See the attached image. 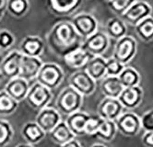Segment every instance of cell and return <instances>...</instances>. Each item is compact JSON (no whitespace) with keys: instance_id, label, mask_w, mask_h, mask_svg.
I'll use <instances>...</instances> for the list:
<instances>
[{"instance_id":"obj_6","label":"cell","mask_w":153,"mask_h":147,"mask_svg":"<svg viewBox=\"0 0 153 147\" xmlns=\"http://www.w3.org/2000/svg\"><path fill=\"white\" fill-rule=\"evenodd\" d=\"M114 122L117 131L126 137L136 136L141 130L140 117L132 110L123 112Z\"/></svg>"},{"instance_id":"obj_19","label":"cell","mask_w":153,"mask_h":147,"mask_svg":"<svg viewBox=\"0 0 153 147\" xmlns=\"http://www.w3.org/2000/svg\"><path fill=\"white\" fill-rule=\"evenodd\" d=\"M90 116L87 112L79 110L67 116L65 121L76 137L82 136L85 135V126Z\"/></svg>"},{"instance_id":"obj_9","label":"cell","mask_w":153,"mask_h":147,"mask_svg":"<svg viewBox=\"0 0 153 147\" xmlns=\"http://www.w3.org/2000/svg\"><path fill=\"white\" fill-rule=\"evenodd\" d=\"M110 39L103 31L97 30L92 35L83 40L81 47L92 56H102L107 51Z\"/></svg>"},{"instance_id":"obj_16","label":"cell","mask_w":153,"mask_h":147,"mask_svg":"<svg viewBox=\"0 0 153 147\" xmlns=\"http://www.w3.org/2000/svg\"><path fill=\"white\" fill-rule=\"evenodd\" d=\"M42 64L43 63L40 57H30L23 55L21 59L19 76L30 82L33 79H36Z\"/></svg>"},{"instance_id":"obj_34","label":"cell","mask_w":153,"mask_h":147,"mask_svg":"<svg viewBox=\"0 0 153 147\" xmlns=\"http://www.w3.org/2000/svg\"><path fill=\"white\" fill-rule=\"evenodd\" d=\"M124 64L119 63L113 57L106 60V76H118L123 69L125 68Z\"/></svg>"},{"instance_id":"obj_43","label":"cell","mask_w":153,"mask_h":147,"mask_svg":"<svg viewBox=\"0 0 153 147\" xmlns=\"http://www.w3.org/2000/svg\"><path fill=\"white\" fill-rule=\"evenodd\" d=\"M104 1H107V2H109V1H110V0H104Z\"/></svg>"},{"instance_id":"obj_28","label":"cell","mask_w":153,"mask_h":147,"mask_svg":"<svg viewBox=\"0 0 153 147\" xmlns=\"http://www.w3.org/2000/svg\"><path fill=\"white\" fill-rule=\"evenodd\" d=\"M19 103L10 97L5 90L0 91V116L12 115L17 110Z\"/></svg>"},{"instance_id":"obj_42","label":"cell","mask_w":153,"mask_h":147,"mask_svg":"<svg viewBox=\"0 0 153 147\" xmlns=\"http://www.w3.org/2000/svg\"><path fill=\"white\" fill-rule=\"evenodd\" d=\"M3 14H4V12H0V19L2 18V17H3Z\"/></svg>"},{"instance_id":"obj_23","label":"cell","mask_w":153,"mask_h":147,"mask_svg":"<svg viewBox=\"0 0 153 147\" xmlns=\"http://www.w3.org/2000/svg\"><path fill=\"white\" fill-rule=\"evenodd\" d=\"M47 135L53 143H56L59 146L67 143L68 142L76 138L73 132L68 127L65 121L63 120Z\"/></svg>"},{"instance_id":"obj_33","label":"cell","mask_w":153,"mask_h":147,"mask_svg":"<svg viewBox=\"0 0 153 147\" xmlns=\"http://www.w3.org/2000/svg\"><path fill=\"white\" fill-rule=\"evenodd\" d=\"M104 120L98 115H91L85 126V135H96Z\"/></svg>"},{"instance_id":"obj_35","label":"cell","mask_w":153,"mask_h":147,"mask_svg":"<svg viewBox=\"0 0 153 147\" xmlns=\"http://www.w3.org/2000/svg\"><path fill=\"white\" fill-rule=\"evenodd\" d=\"M15 37L7 30H0V50H7L14 44Z\"/></svg>"},{"instance_id":"obj_37","label":"cell","mask_w":153,"mask_h":147,"mask_svg":"<svg viewBox=\"0 0 153 147\" xmlns=\"http://www.w3.org/2000/svg\"><path fill=\"white\" fill-rule=\"evenodd\" d=\"M141 143L145 147H153V131H145L141 137Z\"/></svg>"},{"instance_id":"obj_31","label":"cell","mask_w":153,"mask_h":147,"mask_svg":"<svg viewBox=\"0 0 153 147\" xmlns=\"http://www.w3.org/2000/svg\"><path fill=\"white\" fill-rule=\"evenodd\" d=\"M14 135L12 125L6 120L0 119V147H6Z\"/></svg>"},{"instance_id":"obj_2","label":"cell","mask_w":153,"mask_h":147,"mask_svg":"<svg viewBox=\"0 0 153 147\" xmlns=\"http://www.w3.org/2000/svg\"><path fill=\"white\" fill-rule=\"evenodd\" d=\"M83 96L76 92L70 86H68L59 93L56 101V109L61 115L68 116L76 111L80 110L83 105Z\"/></svg>"},{"instance_id":"obj_20","label":"cell","mask_w":153,"mask_h":147,"mask_svg":"<svg viewBox=\"0 0 153 147\" xmlns=\"http://www.w3.org/2000/svg\"><path fill=\"white\" fill-rule=\"evenodd\" d=\"M20 134L25 143L31 145L41 143L47 136V134L38 126L35 121L25 123L20 130Z\"/></svg>"},{"instance_id":"obj_22","label":"cell","mask_w":153,"mask_h":147,"mask_svg":"<svg viewBox=\"0 0 153 147\" xmlns=\"http://www.w3.org/2000/svg\"><path fill=\"white\" fill-rule=\"evenodd\" d=\"M84 70L94 81H101L106 76V59L102 56H93L85 66Z\"/></svg>"},{"instance_id":"obj_5","label":"cell","mask_w":153,"mask_h":147,"mask_svg":"<svg viewBox=\"0 0 153 147\" xmlns=\"http://www.w3.org/2000/svg\"><path fill=\"white\" fill-rule=\"evenodd\" d=\"M137 49L136 40L133 37L126 35L116 41L112 57L122 64L126 65L135 57Z\"/></svg>"},{"instance_id":"obj_3","label":"cell","mask_w":153,"mask_h":147,"mask_svg":"<svg viewBox=\"0 0 153 147\" xmlns=\"http://www.w3.org/2000/svg\"><path fill=\"white\" fill-rule=\"evenodd\" d=\"M64 77L65 75L61 66L54 63H45L41 67L36 82L53 91L61 85Z\"/></svg>"},{"instance_id":"obj_30","label":"cell","mask_w":153,"mask_h":147,"mask_svg":"<svg viewBox=\"0 0 153 147\" xmlns=\"http://www.w3.org/2000/svg\"><path fill=\"white\" fill-rule=\"evenodd\" d=\"M117 133L115 122L112 120H103L102 125L97 131L96 136L104 143H111Z\"/></svg>"},{"instance_id":"obj_4","label":"cell","mask_w":153,"mask_h":147,"mask_svg":"<svg viewBox=\"0 0 153 147\" xmlns=\"http://www.w3.org/2000/svg\"><path fill=\"white\" fill-rule=\"evenodd\" d=\"M53 98V91L42 85L35 82L30 86L25 98L26 103L35 110H41L48 106Z\"/></svg>"},{"instance_id":"obj_21","label":"cell","mask_w":153,"mask_h":147,"mask_svg":"<svg viewBox=\"0 0 153 147\" xmlns=\"http://www.w3.org/2000/svg\"><path fill=\"white\" fill-rule=\"evenodd\" d=\"M82 0H47L49 9L57 16L73 13L81 5Z\"/></svg>"},{"instance_id":"obj_1","label":"cell","mask_w":153,"mask_h":147,"mask_svg":"<svg viewBox=\"0 0 153 147\" xmlns=\"http://www.w3.org/2000/svg\"><path fill=\"white\" fill-rule=\"evenodd\" d=\"M83 40L79 36L70 21H61L54 25L48 34L52 51L62 57L80 47Z\"/></svg>"},{"instance_id":"obj_12","label":"cell","mask_w":153,"mask_h":147,"mask_svg":"<svg viewBox=\"0 0 153 147\" xmlns=\"http://www.w3.org/2000/svg\"><path fill=\"white\" fill-rule=\"evenodd\" d=\"M151 14V7L144 1H136L126 12L120 17L124 22L136 26L141 20L149 17Z\"/></svg>"},{"instance_id":"obj_26","label":"cell","mask_w":153,"mask_h":147,"mask_svg":"<svg viewBox=\"0 0 153 147\" xmlns=\"http://www.w3.org/2000/svg\"><path fill=\"white\" fill-rule=\"evenodd\" d=\"M119 81L121 82L124 87H131L139 86L141 81V76L139 73L131 66H125V68L118 75Z\"/></svg>"},{"instance_id":"obj_14","label":"cell","mask_w":153,"mask_h":147,"mask_svg":"<svg viewBox=\"0 0 153 147\" xmlns=\"http://www.w3.org/2000/svg\"><path fill=\"white\" fill-rule=\"evenodd\" d=\"M144 92L142 87L139 86L124 87L123 91L118 97V101L124 109L127 110H132L137 108L143 100Z\"/></svg>"},{"instance_id":"obj_11","label":"cell","mask_w":153,"mask_h":147,"mask_svg":"<svg viewBox=\"0 0 153 147\" xmlns=\"http://www.w3.org/2000/svg\"><path fill=\"white\" fill-rule=\"evenodd\" d=\"M61 120L62 115L58 112V110L47 106L38 111L34 121L43 131L48 134Z\"/></svg>"},{"instance_id":"obj_36","label":"cell","mask_w":153,"mask_h":147,"mask_svg":"<svg viewBox=\"0 0 153 147\" xmlns=\"http://www.w3.org/2000/svg\"><path fill=\"white\" fill-rule=\"evenodd\" d=\"M141 129L145 131H153V109L146 111L140 118Z\"/></svg>"},{"instance_id":"obj_10","label":"cell","mask_w":153,"mask_h":147,"mask_svg":"<svg viewBox=\"0 0 153 147\" xmlns=\"http://www.w3.org/2000/svg\"><path fill=\"white\" fill-rule=\"evenodd\" d=\"M22 56L19 50L10 52L0 64V75L7 80L19 76Z\"/></svg>"},{"instance_id":"obj_39","label":"cell","mask_w":153,"mask_h":147,"mask_svg":"<svg viewBox=\"0 0 153 147\" xmlns=\"http://www.w3.org/2000/svg\"><path fill=\"white\" fill-rule=\"evenodd\" d=\"M6 9V1L5 0H0V12H5Z\"/></svg>"},{"instance_id":"obj_41","label":"cell","mask_w":153,"mask_h":147,"mask_svg":"<svg viewBox=\"0 0 153 147\" xmlns=\"http://www.w3.org/2000/svg\"><path fill=\"white\" fill-rule=\"evenodd\" d=\"M91 147H107L106 145H104L103 143H94L93 145H91Z\"/></svg>"},{"instance_id":"obj_17","label":"cell","mask_w":153,"mask_h":147,"mask_svg":"<svg viewBox=\"0 0 153 147\" xmlns=\"http://www.w3.org/2000/svg\"><path fill=\"white\" fill-rule=\"evenodd\" d=\"M93 57L88 52H87L84 48L81 46L75 49L74 51L70 52L65 56H64V61L65 63L69 66L70 68L80 70L84 69L85 66L88 64V62Z\"/></svg>"},{"instance_id":"obj_8","label":"cell","mask_w":153,"mask_h":147,"mask_svg":"<svg viewBox=\"0 0 153 147\" xmlns=\"http://www.w3.org/2000/svg\"><path fill=\"white\" fill-rule=\"evenodd\" d=\"M71 24L79 36L85 40L98 30V21L90 13H79L71 19Z\"/></svg>"},{"instance_id":"obj_15","label":"cell","mask_w":153,"mask_h":147,"mask_svg":"<svg viewBox=\"0 0 153 147\" xmlns=\"http://www.w3.org/2000/svg\"><path fill=\"white\" fill-rule=\"evenodd\" d=\"M30 84L25 79L17 76L15 78L10 79L6 84L4 90L11 97L18 103L25 99L28 91L30 89Z\"/></svg>"},{"instance_id":"obj_24","label":"cell","mask_w":153,"mask_h":147,"mask_svg":"<svg viewBox=\"0 0 153 147\" xmlns=\"http://www.w3.org/2000/svg\"><path fill=\"white\" fill-rule=\"evenodd\" d=\"M123 89L118 76H105L101 80V91L104 98H118Z\"/></svg>"},{"instance_id":"obj_25","label":"cell","mask_w":153,"mask_h":147,"mask_svg":"<svg viewBox=\"0 0 153 147\" xmlns=\"http://www.w3.org/2000/svg\"><path fill=\"white\" fill-rule=\"evenodd\" d=\"M127 28L126 22L119 18H111L107 22L106 25V34L109 39L112 38L114 40L118 41L126 35Z\"/></svg>"},{"instance_id":"obj_32","label":"cell","mask_w":153,"mask_h":147,"mask_svg":"<svg viewBox=\"0 0 153 147\" xmlns=\"http://www.w3.org/2000/svg\"><path fill=\"white\" fill-rule=\"evenodd\" d=\"M137 0H110L108 6L115 14L121 17Z\"/></svg>"},{"instance_id":"obj_7","label":"cell","mask_w":153,"mask_h":147,"mask_svg":"<svg viewBox=\"0 0 153 147\" xmlns=\"http://www.w3.org/2000/svg\"><path fill=\"white\" fill-rule=\"evenodd\" d=\"M68 86L74 88L83 97L92 95L97 86V82L86 73L84 69L79 70L72 74L68 79Z\"/></svg>"},{"instance_id":"obj_29","label":"cell","mask_w":153,"mask_h":147,"mask_svg":"<svg viewBox=\"0 0 153 147\" xmlns=\"http://www.w3.org/2000/svg\"><path fill=\"white\" fill-rule=\"evenodd\" d=\"M135 30L138 37L144 41H150L153 40V18L148 17L141 20L135 26Z\"/></svg>"},{"instance_id":"obj_18","label":"cell","mask_w":153,"mask_h":147,"mask_svg":"<svg viewBox=\"0 0 153 147\" xmlns=\"http://www.w3.org/2000/svg\"><path fill=\"white\" fill-rule=\"evenodd\" d=\"M45 50L43 41L38 36H26L20 43L19 50L25 56L30 57H40Z\"/></svg>"},{"instance_id":"obj_13","label":"cell","mask_w":153,"mask_h":147,"mask_svg":"<svg viewBox=\"0 0 153 147\" xmlns=\"http://www.w3.org/2000/svg\"><path fill=\"white\" fill-rule=\"evenodd\" d=\"M124 108L117 98H104L97 108V115L105 120L115 121L124 112Z\"/></svg>"},{"instance_id":"obj_38","label":"cell","mask_w":153,"mask_h":147,"mask_svg":"<svg viewBox=\"0 0 153 147\" xmlns=\"http://www.w3.org/2000/svg\"><path fill=\"white\" fill-rule=\"evenodd\" d=\"M59 147H82V145L80 144V143L78 140L75 138V139L68 142L67 143H65V144H63V145H61Z\"/></svg>"},{"instance_id":"obj_27","label":"cell","mask_w":153,"mask_h":147,"mask_svg":"<svg viewBox=\"0 0 153 147\" xmlns=\"http://www.w3.org/2000/svg\"><path fill=\"white\" fill-rule=\"evenodd\" d=\"M30 8L29 0H7L6 2V9L7 12L16 18L24 16Z\"/></svg>"},{"instance_id":"obj_40","label":"cell","mask_w":153,"mask_h":147,"mask_svg":"<svg viewBox=\"0 0 153 147\" xmlns=\"http://www.w3.org/2000/svg\"><path fill=\"white\" fill-rule=\"evenodd\" d=\"M15 147H34L33 145H31V144H29V143H19L18 144L17 146Z\"/></svg>"}]
</instances>
